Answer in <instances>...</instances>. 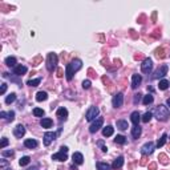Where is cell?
Instances as JSON below:
<instances>
[{"instance_id": "8d00e7d4", "label": "cell", "mask_w": 170, "mask_h": 170, "mask_svg": "<svg viewBox=\"0 0 170 170\" xmlns=\"http://www.w3.org/2000/svg\"><path fill=\"white\" fill-rule=\"evenodd\" d=\"M5 120H7V121H9V122H11V121H13V120H15V112H13V110H11V112L7 113V117H5Z\"/></svg>"}, {"instance_id": "ffe728a7", "label": "cell", "mask_w": 170, "mask_h": 170, "mask_svg": "<svg viewBox=\"0 0 170 170\" xmlns=\"http://www.w3.org/2000/svg\"><path fill=\"white\" fill-rule=\"evenodd\" d=\"M113 133H114V128L110 126V125H108V126H105L102 129V136L104 137H110V136H113Z\"/></svg>"}, {"instance_id": "ee69618b", "label": "cell", "mask_w": 170, "mask_h": 170, "mask_svg": "<svg viewBox=\"0 0 170 170\" xmlns=\"http://www.w3.org/2000/svg\"><path fill=\"white\" fill-rule=\"evenodd\" d=\"M5 92H7V84H5V83H3V84H1V91H0V93H1V94H4Z\"/></svg>"}, {"instance_id": "60d3db41", "label": "cell", "mask_w": 170, "mask_h": 170, "mask_svg": "<svg viewBox=\"0 0 170 170\" xmlns=\"http://www.w3.org/2000/svg\"><path fill=\"white\" fill-rule=\"evenodd\" d=\"M97 145L100 146V148H101V150H102L104 153H106V152H108V148L105 146V145H104V142H102V141H98V142H97Z\"/></svg>"}, {"instance_id": "7bdbcfd3", "label": "cell", "mask_w": 170, "mask_h": 170, "mask_svg": "<svg viewBox=\"0 0 170 170\" xmlns=\"http://www.w3.org/2000/svg\"><path fill=\"white\" fill-rule=\"evenodd\" d=\"M156 54H157V57H161V58L165 57V54H163V49H162V48H161V49H157V51H156Z\"/></svg>"}, {"instance_id": "4fadbf2b", "label": "cell", "mask_w": 170, "mask_h": 170, "mask_svg": "<svg viewBox=\"0 0 170 170\" xmlns=\"http://www.w3.org/2000/svg\"><path fill=\"white\" fill-rule=\"evenodd\" d=\"M56 116L58 117V120H61V121H65L68 118V110H67L64 106L62 108H58L57 109V113H56Z\"/></svg>"}, {"instance_id": "603a6c76", "label": "cell", "mask_w": 170, "mask_h": 170, "mask_svg": "<svg viewBox=\"0 0 170 170\" xmlns=\"http://www.w3.org/2000/svg\"><path fill=\"white\" fill-rule=\"evenodd\" d=\"M48 98V93L47 92H37L36 93V101H39V102H41V101H45Z\"/></svg>"}, {"instance_id": "d590c367", "label": "cell", "mask_w": 170, "mask_h": 170, "mask_svg": "<svg viewBox=\"0 0 170 170\" xmlns=\"http://www.w3.org/2000/svg\"><path fill=\"white\" fill-rule=\"evenodd\" d=\"M44 114H45V112H44L43 109H40V108H35V109H33V116H36V117H43Z\"/></svg>"}, {"instance_id": "681fc988", "label": "cell", "mask_w": 170, "mask_h": 170, "mask_svg": "<svg viewBox=\"0 0 170 170\" xmlns=\"http://www.w3.org/2000/svg\"><path fill=\"white\" fill-rule=\"evenodd\" d=\"M5 165H7V161H5V159H3V161H1V169H4V167H5Z\"/></svg>"}, {"instance_id": "b9f144b4", "label": "cell", "mask_w": 170, "mask_h": 170, "mask_svg": "<svg viewBox=\"0 0 170 170\" xmlns=\"http://www.w3.org/2000/svg\"><path fill=\"white\" fill-rule=\"evenodd\" d=\"M8 145V138H5V137H3V140H1V144H0V148L1 149H4L5 146Z\"/></svg>"}, {"instance_id": "816d5d0a", "label": "cell", "mask_w": 170, "mask_h": 170, "mask_svg": "<svg viewBox=\"0 0 170 170\" xmlns=\"http://www.w3.org/2000/svg\"><path fill=\"white\" fill-rule=\"evenodd\" d=\"M166 104H167V108H170V98H167V101H166Z\"/></svg>"}, {"instance_id": "e0dca14e", "label": "cell", "mask_w": 170, "mask_h": 170, "mask_svg": "<svg viewBox=\"0 0 170 170\" xmlns=\"http://www.w3.org/2000/svg\"><path fill=\"white\" fill-rule=\"evenodd\" d=\"M72 158H73V162L76 163V165H83V162H84V156L81 154V153H79V152L73 153Z\"/></svg>"}, {"instance_id": "4dcf8cb0", "label": "cell", "mask_w": 170, "mask_h": 170, "mask_svg": "<svg viewBox=\"0 0 170 170\" xmlns=\"http://www.w3.org/2000/svg\"><path fill=\"white\" fill-rule=\"evenodd\" d=\"M41 83V79H33V80H29V81H27V85H29V87H37L39 84Z\"/></svg>"}, {"instance_id": "f1b7e54d", "label": "cell", "mask_w": 170, "mask_h": 170, "mask_svg": "<svg viewBox=\"0 0 170 170\" xmlns=\"http://www.w3.org/2000/svg\"><path fill=\"white\" fill-rule=\"evenodd\" d=\"M166 138H167V134L166 133H163L162 134V137H161V138H159V140H158V142H157V148H162V146H163V145H165V142H166Z\"/></svg>"}, {"instance_id": "f35d334b", "label": "cell", "mask_w": 170, "mask_h": 170, "mask_svg": "<svg viewBox=\"0 0 170 170\" xmlns=\"http://www.w3.org/2000/svg\"><path fill=\"white\" fill-rule=\"evenodd\" d=\"M1 156L3 157H12L13 156V150H3V152H1Z\"/></svg>"}, {"instance_id": "7c38bea8", "label": "cell", "mask_w": 170, "mask_h": 170, "mask_svg": "<svg viewBox=\"0 0 170 170\" xmlns=\"http://www.w3.org/2000/svg\"><path fill=\"white\" fill-rule=\"evenodd\" d=\"M69 65L73 69V72H77V71H80V69L83 68V61L80 58H73L72 61L69 62Z\"/></svg>"}, {"instance_id": "74e56055", "label": "cell", "mask_w": 170, "mask_h": 170, "mask_svg": "<svg viewBox=\"0 0 170 170\" xmlns=\"http://www.w3.org/2000/svg\"><path fill=\"white\" fill-rule=\"evenodd\" d=\"M141 96H142L141 93H137V94H134V98H133V104H134V105H137L138 102L141 101Z\"/></svg>"}, {"instance_id": "f5cc1de1", "label": "cell", "mask_w": 170, "mask_h": 170, "mask_svg": "<svg viewBox=\"0 0 170 170\" xmlns=\"http://www.w3.org/2000/svg\"><path fill=\"white\" fill-rule=\"evenodd\" d=\"M3 170H11V167H7V169H3Z\"/></svg>"}, {"instance_id": "f546056e", "label": "cell", "mask_w": 170, "mask_h": 170, "mask_svg": "<svg viewBox=\"0 0 170 170\" xmlns=\"http://www.w3.org/2000/svg\"><path fill=\"white\" fill-rule=\"evenodd\" d=\"M114 142L118 145H124L126 144V137H124V136H121V134H118L116 138H114Z\"/></svg>"}, {"instance_id": "7402d4cb", "label": "cell", "mask_w": 170, "mask_h": 170, "mask_svg": "<svg viewBox=\"0 0 170 170\" xmlns=\"http://www.w3.org/2000/svg\"><path fill=\"white\" fill-rule=\"evenodd\" d=\"M40 125L43 128H45V129H48V128H52V125H53V121H52L51 118H41V121H40Z\"/></svg>"}, {"instance_id": "5b68a950", "label": "cell", "mask_w": 170, "mask_h": 170, "mask_svg": "<svg viewBox=\"0 0 170 170\" xmlns=\"http://www.w3.org/2000/svg\"><path fill=\"white\" fill-rule=\"evenodd\" d=\"M154 149H156V145L153 144L152 141H149L141 148V153L144 156H149V154H152V153L154 152Z\"/></svg>"}, {"instance_id": "2e32d148", "label": "cell", "mask_w": 170, "mask_h": 170, "mask_svg": "<svg viewBox=\"0 0 170 170\" xmlns=\"http://www.w3.org/2000/svg\"><path fill=\"white\" fill-rule=\"evenodd\" d=\"M24 146L28 149H36L37 146H39V142L36 141V140H32V138H28V140H26L24 141Z\"/></svg>"}, {"instance_id": "83f0119b", "label": "cell", "mask_w": 170, "mask_h": 170, "mask_svg": "<svg viewBox=\"0 0 170 170\" xmlns=\"http://www.w3.org/2000/svg\"><path fill=\"white\" fill-rule=\"evenodd\" d=\"M152 117H153V113L152 112H146L144 116L141 117V121H142V122H145V124H148V122H150Z\"/></svg>"}, {"instance_id": "8fae6325", "label": "cell", "mask_w": 170, "mask_h": 170, "mask_svg": "<svg viewBox=\"0 0 170 170\" xmlns=\"http://www.w3.org/2000/svg\"><path fill=\"white\" fill-rule=\"evenodd\" d=\"M13 134H15V137L22 138L23 136L26 134V128H24V125H22V124L16 125V128L13 129Z\"/></svg>"}, {"instance_id": "6da1fadb", "label": "cell", "mask_w": 170, "mask_h": 170, "mask_svg": "<svg viewBox=\"0 0 170 170\" xmlns=\"http://www.w3.org/2000/svg\"><path fill=\"white\" fill-rule=\"evenodd\" d=\"M154 116L158 121H167L170 117V112H169V108H167L166 105H158L154 110Z\"/></svg>"}, {"instance_id": "f907efd6", "label": "cell", "mask_w": 170, "mask_h": 170, "mask_svg": "<svg viewBox=\"0 0 170 170\" xmlns=\"http://www.w3.org/2000/svg\"><path fill=\"white\" fill-rule=\"evenodd\" d=\"M149 167H150V169H152V170H154V169H156V163H152V165H150V166H149Z\"/></svg>"}, {"instance_id": "e575fe53", "label": "cell", "mask_w": 170, "mask_h": 170, "mask_svg": "<svg viewBox=\"0 0 170 170\" xmlns=\"http://www.w3.org/2000/svg\"><path fill=\"white\" fill-rule=\"evenodd\" d=\"M97 169L98 170H110V166L105 162H97Z\"/></svg>"}, {"instance_id": "7a4b0ae2", "label": "cell", "mask_w": 170, "mask_h": 170, "mask_svg": "<svg viewBox=\"0 0 170 170\" xmlns=\"http://www.w3.org/2000/svg\"><path fill=\"white\" fill-rule=\"evenodd\" d=\"M57 62H58V57L56 53H49L47 57V69L48 72H53L56 67H57Z\"/></svg>"}, {"instance_id": "30bf717a", "label": "cell", "mask_w": 170, "mask_h": 170, "mask_svg": "<svg viewBox=\"0 0 170 170\" xmlns=\"http://www.w3.org/2000/svg\"><path fill=\"white\" fill-rule=\"evenodd\" d=\"M141 81H142V76H141V75L134 73L133 76H132V88H133V89H137V88L140 87Z\"/></svg>"}, {"instance_id": "bcb514c9", "label": "cell", "mask_w": 170, "mask_h": 170, "mask_svg": "<svg viewBox=\"0 0 170 170\" xmlns=\"http://www.w3.org/2000/svg\"><path fill=\"white\" fill-rule=\"evenodd\" d=\"M60 152H62V153H68V148H67V146H61V148H60Z\"/></svg>"}, {"instance_id": "f6af8a7d", "label": "cell", "mask_w": 170, "mask_h": 170, "mask_svg": "<svg viewBox=\"0 0 170 170\" xmlns=\"http://www.w3.org/2000/svg\"><path fill=\"white\" fill-rule=\"evenodd\" d=\"M159 158H161V162H162L163 165H166V163H167V159H166V156H165V154H161Z\"/></svg>"}, {"instance_id": "44dd1931", "label": "cell", "mask_w": 170, "mask_h": 170, "mask_svg": "<svg viewBox=\"0 0 170 170\" xmlns=\"http://www.w3.org/2000/svg\"><path fill=\"white\" fill-rule=\"evenodd\" d=\"M141 126L140 125H134L133 128H132V136H133V138H138L140 136H141Z\"/></svg>"}, {"instance_id": "5bb4252c", "label": "cell", "mask_w": 170, "mask_h": 170, "mask_svg": "<svg viewBox=\"0 0 170 170\" xmlns=\"http://www.w3.org/2000/svg\"><path fill=\"white\" fill-rule=\"evenodd\" d=\"M52 159H53V161H60V162H64V161L68 159V156H67V153L58 152V153H56V154L52 156Z\"/></svg>"}, {"instance_id": "d6a6232c", "label": "cell", "mask_w": 170, "mask_h": 170, "mask_svg": "<svg viewBox=\"0 0 170 170\" xmlns=\"http://www.w3.org/2000/svg\"><path fill=\"white\" fill-rule=\"evenodd\" d=\"M153 101H154V98H153L152 94H146V96L144 97V101L142 102H144V105H150Z\"/></svg>"}, {"instance_id": "836d02e7", "label": "cell", "mask_w": 170, "mask_h": 170, "mask_svg": "<svg viewBox=\"0 0 170 170\" xmlns=\"http://www.w3.org/2000/svg\"><path fill=\"white\" fill-rule=\"evenodd\" d=\"M15 100H16V94L15 93H11V94H8L7 97H5V104H12V102L15 101Z\"/></svg>"}, {"instance_id": "4316f807", "label": "cell", "mask_w": 170, "mask_h": 170, "mask_svg": "<svg viewBox=\"0 0 170 170\" xmlns=\"http://www.w3.org/2000/svg\"><path fill=\"white\" fill-rule=\"evenodd\" d=\"M5 65L7 67H16V58L13 57V56H9V57L5 58Z\"/></svg>"}, {"instance_id": "c3c4849f", "label": "cell", "mask_w": 170, "mask_h": 170, "mask_svg": "<svg viewBox=\"0 0 170 170\" xmlns=\"http://www.w3.org/2000/svg\"><path fill=\"white\" fill-rule=\"evenodd\" d=\"M0 117H1V118H5V117H7V113H5V112H0Z\"/></svg>"}, {"instance_id": "484cf974", "label": "cell", "mask_w": 170, "mask_h": 170, "mask_svg": "<svg viewBox=\"0 0 170 170\" xmlns=\"http://www.w3.org/2000/svg\"><path fill=\"white\" fill-rule=\"evenodd\" d=\"M169 87H170V83L167 81V80H165V79L161 80V81H159V84H158V88L161 89V91H166Z\"/></svg>"}, {"instance_id": "9c48e42d", "label": "cell", "mask_w": 170, "mask_h": 170, "mask_svg": "<svg viewBox=\"0 0 170 170\" xmlns=\"http://www.w3.org/2000/svg\"><path fill=\"white\" fill-rule=\"evenodd\" d=\"M54 138H56V133H53V132H47V133L44 134V145H45V146H49V145L54 141Z\"/></svg>"}, {"instance_id": "277c9868", "label": "cell", "mask_w": 170, "mask_h": 170, "mask_svg": "<svg viewBox=\"0 0 170 170\" xmlns=\"http://www.w3.org/2000/svg\"><path fill=\"white\" fill-rule=\"evenodd\" d=\"M102 125H104V118H102V117H97V118L91 124L89 132H91V133H96V132H98L100 129H101Z\"/></svg>"}, {"instance_id": "1f68e13d", "label": "cell", "mask_w": 170, "mask_h": 170, "mask_svg": "<svg viewBox=\"0 0 170 170\" xmlns=\"http://www.w3.org/2000/svg\"><path fill=\"white\" fill-rule=\"evenodd\" d=\"M29 162H31V158H29L28 156L22 157V158H20V161H19V163H20V166H27V165H28Z\"/></svg>"}, {"instance_id": "ba28073f", "label": "cell", "mask_w": 170, "mask_h": 170, "mask_svg": "<svg viewBox=\"0 0 170 170\" xmlns=\"http://www.w3.org/2000/svg\"><path fill=\"white\" fill-rule=\"evenodd\" d=\"M112 104L114 108H121L124 104V94L122 93H117L112 100Z\"/></svg>"}, {"instance_id": "ab89813d", "label": "cell", "mask_w": 170, "mask_h": 170, "mask_svg": "<svg viewBox=\"0 0 170 170\" xmlns=\"http://www.w3.org/2000/svg\"><path fill=\"white\" fill-rule=\"evenodd\" d=\"M91 85H92L91 80H84V81H83V88H84V89H89Z\"/></svg>"}, {"instance_id": "d4e9b609", "label": "cell", "mask_w": 170, "mask_h": 170, "mask_svg": "<svg viewBox=\"0 0 170 170\" xmlns=\"http://www.w3.org/2000/svg\"><path fill=\"white\" fill-rule=\"evenodd\" d=\"M117 128H118L120 130H126L128 128H129L128 121H125V120H118V121H117Z\"/></svg>"}, {"instance_id": "3957f363", "label": "cell", "mask_w": 170, "mask_h": 170, "mask_svg": "<svg viewBox=\"0 0 170 170\" xmlns=\"http://www.w3.org/2000/svg\"><path fill=\"white\" fill-rule=\"evenodd\" d=\"M98 113H100V109L97 108V106H91V108L88 109L87 114H85V118H87V121H94V120L98 117Z\"/></svg>"}, {"instance_id": "7dc6e473", "label": "cell", "mask_w": 170, "mask_h": 170, "mask_svg": "<svg viewBox=\"0 0 170 170\" xmlns=\"http://www.w3.org/2000/svg\"><path fill=\"white\" fill-rule=\"evenodd\" d=\"M57 76L62 77V69H57Z\"/></svg>"}, {"instance_id": "52a82bcc", "label": "cell", "mask_w": 170, "mask_h": 170, "mask_svg": "<svg viewBox=\"0 0 170 170\" xmlns=\"http://www.w3.org/2000/svg\"><path fill=\"white\" fill-rule=\"evenodd\" d=\"M152 69H153V61H152V58H145L144 61H142L141 64V71L144 73H150L152 72Z\"/></svg>"}, {"instance_id": "d6986e66", "label": "cell", "mask_w": 170, "mask_h": 170, "mask_svg": "<svg viewBox=\"0 0 170 170\" xmlns=\"http://www.w3.org/2000/svg\"><path fill=\"white\" fill-rule=\"evenodd\" d=\"M130 121L134 124V125H138L140 124V121H141V114H140V112H133L130 114Z\"/></svg>"}, {"instance_id": "8992f818", "label": "cell", "mask_w": 170, "mask_h": 170, "mask_svg": "<svg viewBox=\"0 0 170 170\" xmlns=\"http://www.w3.org/2000/svg\"><path fill=\"white\" fill-rule=\"evenodd\" d=\"M167 69H169V67H167L166 64L161 65V67H159V68L156 71V72H154V75H153V79H154V80H158V79H161V77H163L165 75H167Z\"/></svg>"}, {"instance_id": "ac0fdd59", "label": "cell", "mask_w": 170, "mask_h": 170, "mask_svg": "<svg viewBox=\"0 0 170 170\" xmlns=\"http://www.w3.org/2000/svg\"><path fill=\"white\" fill-rule=\"evenodd\" d=\"M124 165V157H118V158L114 159V162L112 163V169L113 170H117V169H121Z\"/></svg>"}, {"instance_id": "9a60e30c", "label": "cell", "mask_w": 170, "mask_h": 170, "mask_svg": "<svg viewBox=\"0 0 170 170\" xmlns=\"http://www.w3.org/2000/svg\"><path fill=\"white\" fill-rule=\"evenodd\" d=\"M27 67H24V65H16L13 68V73L16 75V76H23V75H26L27 73Z\"/></svg>"}, {"instance_id": "cb8c5ba5", "label": "cell", "mask_w": 170, "mask_h": 170, "mask_svg": "<svg viewBox=\"0 0 170 170\" xmlns=\"http://www.w3.org/2000/svg\"><path fill=\"white\" fill-rule=\"evenodd\" d=\"M73 75H75V72H73V69L71 68V65L69 64H67V68H65V77L68 81H71V80L73 79Z\"/></svg>"}]
</instances>
